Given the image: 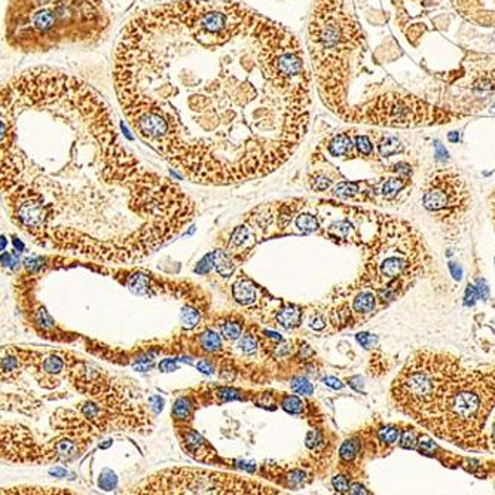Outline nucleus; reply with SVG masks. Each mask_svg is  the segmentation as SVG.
I'll return each instance as SVG.
<instances>
[{
    "label": "nucleus",
    "instance_id": "20e7f679",
    "mask_svg": "<svg viewBox=\"0 0 495 495\" xmlns=\"http://www.w3.org/2000/svg\"><path fill=\"white\" fill-rule=\"evenodd\" d=\"M110 22L102 0H9L5 40L27 54L94 45L106 37Z\"/></svg>",
    "mask_w": 495,
    "mask_h": 495
},
{
    "label": "nucleus",
    "instance_id": "4be33fe9",
    "mask_svg": "<svg viewBox=\"0 0 495 495\" xmlns=\"http://www.w3.org/2000/svg\"><path fill=\"white\" fill-rule=\"evenodd\" d=\"M354 146H356V152L361 156H372L375 152V143L366 134H356Z\"/></svg>",
    "mask_w": 495,
    "mask_h": 495
},
{
    "label": "nucleus",
    "instance_id": "f8f14e48",
    "mask_svg": "<svg viewBox=\"0 0 495 495\" xmlns=\"http://www.w3.org/2000/svg\"><path fill=\"white\" fill-rule=\"evenodd\" d=\"M232 294L241 305H252L253 302H256L257 289L250 280L241 278L232 286Z\"/></svg>",
    "mask_w": 495,
    "mask_h": 495
},
{
    "label": "nucleus",
    "instance_id": "79ce46f5",
    "mask_svg": "<svg viewBox=\"0 0 495 495\" xmlns=\"http://www.w3.org/2000/svg\"><path fill=\"white\" fill-rule=\"evenodd\" d=\"M476 299H478V291L473 286H468L465 290V305H473Z\"/></svg>",
    "mask_w": 495,
    "mask_h": 495
},
{
    "label": "nucleus",
    "instance_id": "8fccbe9b",
    "mask_svg": "<svg viewBox=\"0 0 495 495\" xmlns=\"http://www.w3.org/2000/svg\"><path fill=\"white\" fill-rule=\"evenodd\" d=\"M448 138H449V141H454V143H455V141H458V138H460V137H458V133H457V131H452Z\"/></svg>",
    "mask_w": 495,
    "mask_h": 495
},
{
    "label": "nucleus",
    "instance_id": "423d86ee",
    "mask_svg": "<svg viewBox=\"0 0 495 495\" xmlns=\"http://www.w3.org/2000/svg\"><path fill=\"white\" fill-rule=\"evenodd\" d=\"M494 406L495 370L465 369L427 428L464 449H488L483 428Z\"/></svg>",
    "mask_w": 495,
    "mask_h": 495
},
{
    "label": "nucleus",
    "instance_id": "f3484780",
    "mask_svg": "<svg viewBox=\"0 0 495 495\" xmlns=\"http://www.w3.org/2000/svg\"><path fill=\"white\" fill-rule=\"evenodd\" d=\"M213 263H214L216 271L220 274L222 277H231L234 274L235 263H234L231 255L225 253L222 250L213 252Z\"/></svg>",
    "mask_w": 495,
    "mask_h": 495
},
{
    "label": "nucleus",
    "instance_id": "a878e982",
    "mask_svg": "<svg viewBox=\"0 0 495 495\" xmlns=\"http://www.w3.org/2000/svg\"><path fill=\"white\" fill-rule=\"evenodd\" d=\"M201 345H203L205 351L211 353V351H216V350H219L222 346V339H220V336L217 333L208 330L201 336Z\"/></svg>",
    "mask_w": 495,
    "mask_h": 495
},
{
    "label": "nucleus",
    "instance_id": "3c124183",
    "mask_svg": "<svg viewBox=\"0 0 495 495\" xmlns=\"http://www.w3.org/2000/svg\"><path fill=\"white\" fill-rule=\"evenodd\" d=\"M491 442H492V446H494V449H495V421H494V424H492V433H491Z\"/></svg>",
    "mask_w": 495,
    "mask_h": 495
},
{
    "label": "nucleus",
    "instance_id": "cd10ccee",
    "mask_svg": "<svg viewBox=\"0 0 495 495\" xmlns=\"http://www.w3.org/2000/svg\"><path fill=\"white\" fill-rule=\"evenodd\" d=\"M180 320H182V323L186 329H192L200 321V312L195 308L185 307L180 312Z\"/></svg>",
    "mask_w": 495,
    "mask_h": 495
},
{
    "label": "nucleus",
    "instance_id": "39448f33",
    "mask_svg": "<svg viewBox=\"0 0 495 495\" xmlns=\"http://www.w3.org/2000/svg\"><path fill=\"white\" fill-rule=\"evenodd\" d=\"M465 372L460 359L421 350L412 354L391 387L395 408L427 428L443 405L452 385Z\"/></svg>",
    "mask_w": 495,
    "mask_h": 495
},
{
    "label": "nucleus",
    "instance_id": "e433bc0d",
    "mask_svg": "<svg viewBox=\"0 0 495 495\" xmlns=\"http://www.w3.org/2000/svg\"><path fill=\"white\" fill-rule=\"evenodd\" d=\"M332 485H333V488L338 492H346V491H350L348 479L345 478V476H342V475H338V476H335V478L332 479Z\"/></svg>",
    "mask_w": 495,
    "mask_h": 495
},
{
    "label": "nucleus",
    "instance_id": "c03bdc74",
    "mask_svg": "<svg viewBox=\"0 0 495 495\" xmlns=\"http://www.w3.org/2000/svg\"><path fill=\"white\" fill-rule=\"evenodd\" d=\"M196 367H198V370H201L203 374H213V369H211V364L208 363V360H201V361H198Z\"/></svg>",
    "mask_w": 495,
    "mask_h": 495
},
{
    "label": "nucleus",
    "instance_id": "ddd939ff",
    "mask_svg": "<svg viewBox=\"0 0 495 495\" xmlns=\"http://www.w3.org/2000/svg\"><path fill=\"white\" fill-rule=\"evenodd\" d=\"M375 144L378 154L382 158H390L394 155H399L403 151V144H402L400 138L393 134H387V133L378 137L375 140Z\"/></svg>",
    "mask_w": 495,
    "mask_h": 495
},
{
    "label": "nucleus",
    "instance_id": "5701e85b",
    "mask_svg": "<svg viewBox=\"0 0 495 495\" xmlns=\"http://www.w3.org/2000/svg\"><path fill=\"white\" fill-rule=\"evenodd\" d=\"M473 89L476 91H494L495 89V68L485 71L480 78H478L475 81V84L472 85Z\"/></svg>",
    "mask_w": 495,
    "mask_h": 495
},
{
    "label": "nucleus",
    "instance_id": "bb28decb",
    "mask_svg": "<svg viewBox=\"0 0 495 495\" xmlns=\"http://www.w3.org/2000/svg\"><path fill=\"white\" fill-rule=\"evenodd\" d=\"M304 408H305L304 402L299 397H296V395H286L284 400H283V409L291 413V415L302 413Z\"/></svg>",
    "mask_w": 495,
    "mask_h": 495
},
{
    "label": "nucleus",
    "instance_id": "b1692460",
    "mask_svg": "<svg viewBox=\"0 0 495 495\" xmlns=\"http://www.w3.org/2000/svg\"><path fill=\"white\" fill-rule=\"evenodd\" d=\"M219 329H220V333H222V336L225 339L235 341V339H238L239 336H241L242 325L237 323V321H225V323L219 326Z\"/></svg>",
    "mask_w": 495,
    "mask_h": 495
},
{
    "label": "nucleus",
    "instance_id": "393cba45",
    "mask_svg": "<svg viewBox=\"0 0 495 495\" xmlns=\"http://www.w3.org/2000/svg\"><path fill=\"white\" fill-rule=\"evenodd\" d=\"M357 452H359V443L356 440H345L342 443L341 449H339V457H341L342 461L350 462L353 460H356L357 457Z\"/></svg>",
    "mask_w": 495,
    "mask_h": 495
},
{
    "label": "nucleus",
    "instance_id": "dca6fc26",
    "mask_svg": "<svg viewBox=\"0 0 495 495\" xmlns=\"http://www.w3.org/2000/svg\"><path fill=\"white\" fill-rule=\"evenodd\" d=\"M252 238H253V234H252V231L245 226V225H241V226H238L235 231H234V234H232V237H231V241H229V247H228V250H229V255H232V253H239V250L244 247H247L249 245V242L252 241Z\"/></svg>",
    "mask_w": 495,
    "mask_h": 495
},
{
    "label": "nucleus",
    "instance_id": "f704fd0d",
    "mask_svg": "<svg viewBox=\"0 0 495 495\" xmlns=\"http://www.w3.org/2000/svg\"><path fill=\"white\" fill-rule=\"evenodd\" d=\"M311 183H312V188L315 189V190H326V189H329L330 186H332V183H333V180L330 179V177H326V176H321V174H317L315 177H314V180H311Z\"/></svg>",
    "mask_w": 495,
    "mask_h": 495
},
{
    "label": "nucleus",
    "instance_id": "1a4fd4ad",
    "mask_svg": "<svg viewBox=\"0 0 495 495\" xmlns=\"http://www.w3.org/2000/svg\"><path fill=\"white\" fill-rule=\"evenodd\" d=\"M130 494H280L269 485L231 473L201 468H167L131 486Z\"/></svg>",
    "mask_w": 495,
    "mask_h": 495
},
{
    "label": "nucleus",
    "instance_id": "a211bd4d",
    "mask_svg": "<svg viewBox=\"0 0 495 495\" xmlns=\"http://www.w3.org/2000/svg\"><path fill=\"white\" fill-rule=\"evenodd\" d=\"M277 321L278 325L283 326L284 329H291L296 327L301 323V311L296 307L283 308L277 314Z\"/></svg>",
    "mask_w": 495,
    "mask_h": 495
},
{
    "label": "nucleus",
    "instance_id": "37998d69",
    "mask_svg": "<svg viewBox=\"0 0 495 495\" xmlns=\"http://www.w3.org/2000/svg\"><path fill=\"white\" fill-rule=\"evenodd\" d=\"M323 382H325L326 385H329V387L335 388V390H341L342 387H343L341 381H339L338 378H335V376H327V378L323 379Z\"/></svg>",
    "mask_w": 495,
    "mask_h": 495
},
{
    "label": "nucleus",
    "instance_id": "6e6552de",
    "mask_svg": "<svg viewBox=\"0 0 495 495\" xmlns=\"http://www.w3.org/2000/svg\"><path fill=\"white\" fill-rule=\"evenodd\" d=\"M462 118L465 115L434 106L409 92L385 91L354 104L346 122L381 128H419L446 125Z\"/></svg>",
    "mask_w": 495,
    "mask_h": 495
},
{
    "label": "nucleus",
    "instance_id": "2eb2a0df",
    "mask_svg": "<svg viewBox=\"0 0 495 495\" xmlns=\"http://www.w3.org/2000/svg\"><path fill=\"white\" fill-rule=\"evenodd\" d=\"M376 294L372 290H361L353 299V311L357 314H369L375 311Z\"/></svg>",
    "mask_w": 495,
    "mask_h": 495
},
{
    "label": "nucleus",
    "instance_id": "6ab92c4d",
    "mask_svg": "<svg viewBox=\"0 0 495 495\" xmlns=\"http://www.w3.org/2000/svg\"><path fill=\"white\" fill-rule=\"evenodd\" d=\"M67 489L58 488H37V486H15V488H5L2 494H68Z\"/></svg>",
    "mask_w": 495,
    "mask_h": 495
},
{
    "label": "nucleus",
    "instance_id": "aec40b11",
    "mask_svg": "<svg viewBox=\"0 0 495 495\" xmlns=\"http://www.w3.org/2000/svg\"><path fill=\"white\" fill-rule=\"evenodd\" d=\"M294 225L296 228L304 232V234H311V232H315L318 228H320V223H318V219L311 214V213H307V211H302V213H298L296 219H294Z\"/></svg>",
    "mask_w": 495,
    "mask_h": 495
},
{
    "label": "nucleus",
    "instance_id": "4c0bfd02",
    "mask_svg": "<svg viewBox=\"0 0 495 495\" xmlns=\"http://www.w3.org/2000/svg\"><path fill=\"white\" fill-rule=\"evenodd\" d=\"M211 266H214V263H213V253H211V255H208V256H205L204 259L196 265L195 273L207 274L210 269H211Z\"/></svg>",
    "mask_w": 495,
    "mask_h": 495
},
{
    "label": "nucleus",
    "instance_id": "72a5a7b5",
    "mask_svg": "<svg viewBox=\"0 0 495 495\" xmlns=\"http://www.w3.org/2000/svg\"><path fill=\"white\" fill-rule=\"evenodd\" d=\"M418 443H419L418 442V437H416V434H415V431L412 428H408V430L403 431L402 439H400V446L402 448H405V449H415Z\"/></svg>",
    "mask_w": 495,
    "mask_h": 495
},
{
    "label": "nucleus",
    "instance_id": "c9c22d12",
    "mask_svg": "<svg viewBox=\"0 0 495 495\" xmlns=\"http://www.w3.org/2000/svg\"><path fill=\"white\" fill-rule=\"evenodd\" d=\"M18 367H19V361L17 360V357H11V356H6V357H3L2 359V370H3V374L5 372H15V370H18Z\"/></svg>",
    "mask_w": 495,
    "mask_h": 495
},
{
    "label": "nucleus",
    "instance_id": "f257e3e1",
    "mask_svg": "<svg viewBox=\"0 0 495 495\" xmlns=\"http://www.w3.org/2000/svg\"><path fill=\"white\" fill-rule=\"evenodd\" d=\"M113 86L137 136L188 180L228 186L283 167L311 122L305 51L229 0H176L123 29Z\"/></svg>",
    "mask_w": 495,
    "mask_h": 495
},
{
    "label": "nucleus",
    "instance_id": "473e14b6",
    "mask_svg": "<svg viewBox=\"0 0 495 495\" xmlns=\"http://www.w3.org/2000/svg\"><path fill=\"white\" fill-rule=\"evenodd\" d=\"M189 412H190V403H189L188 399H179L174 405V409H172V415L176 419H185L189 416Z\"/></svg>",
    "mask_w": 495,
    "mask_h": 495
},
{
    "label": "nucleus",
    "instance_id": "7ed1b4c3",
    "mask_svg": "<svg viewBox=\"0 0 495 495\" xmlns=\"http://www.w3.org/2000/svg\"><path fill=\"white\" fill-rule=\"evenodd\" d=\"M307 48L321 102L346 122L353 103L351 85L367 50L353 0H314Z\"/></svg>",
    "mask_w": 495,
    "mask_h": 495
},
{
    "label": "nucleus",
    "instance_id": "0eeeda50",
    "mask_svg": "<svg viewBox=\"0 0 495 495\" xmlns=\"http://www.w3.org/2000/svg\"><path fill=\"white\" fill-rule=\"evenodd\" d=\"M381 220V232L374 242L363 284L378 290L384 301H393L416 277L423 250L412 226L388 217Z\"/></svg>",
    "mask_w": 495,
    "mask_h": 495
},
{
    "label": "nucleus",
    "instance_id": "ea45409f",
    "mask_svg": "<svg viewBox=\"0 0 495 495\" xmlns=\"http://www.w3.org/2000/svg\"><path fill=\"white\" fill-rule=\"evenodd\" d=\"M177 367H179V366L176 364V361L171 359L162 360V361L159 363V370H161V372H172V370H177Z\"/></svg>",
    "mask_w": 495,
    "mask_h": 495
},
{
    "label": "nucleus",
    "instance_id": "c85d7f7f",
    "mask_svg": "<svg viewBox=\"0 0 495 495\" xmlns=\"http://www.w3.org/2000/svg\"><path fill=\"white\" fill-rule=\"evenodd\" d=\"M63 367H64V363H63V360L60 359L58 356H50L48 359H45L43 360V363H42V369H43V372H46V374H52V375L60 374V372L63 370Z\"/></svg>",
    "mask_w": 495,
    "mask_h": 495
},
{
    "label": "nucleus",
    "instance_id": "a19ab883",
    "mask_svg": "<svg viewBox=\"0 0 495 495\" xmlns=\"http://www.w3.org/2000/svg\"><path fill=\"white\" fill-rule=\"evenodd\" d=\"M321 436L318 431H309L307 434V446L308 448H315L317 444L320 443Z\"/></svg>",
    "mask_w": 495,
    "mask_h": 495
},
{
    "label": "nucleus",
    "instance_id": "58836bf2",
    "mask_svg": "<svg viewBox=\"0 0 495 495\" xmlns=\"http://www.w3.org/2000/svg\"><path fill=\"white\" fill-rule=\"evenodd\" d=\"M357 341H359L360 345H363L364 348H370L374 346L378 341L375 335H370V333H359L357 335Z\"/></svg>",
    "mask_w": 495,
    "mask_h": 495
},
{
    "label": "nucleus",
    "instance_id": "a18cd8bd",
    "mask_svg": "<svg viewBox=\"0 0 495 495\" xmlns=\"http://www.w3.org/2000/svg\"><path fill=\"white\" fill-rule=\"evenodd\" d=\"M311 327H312V329H315V330H321V329H325L326 327L325 320H323L320 315H317L315 318H312V321H311Z\"/></svg>",
    "mask_w": 495,
    "mask_h": 495
},
{
    "label": "nucleus",
    "instance_id": "de8ad7c7",
    "mask_svg": "<svg viewBox=\"0 0 495 495\" xmlns=\"http://www.w3.org/2000/svg\"><path fill=\"white\" fill-rule=\"evenodd\" d=\"M449 268H451V271L454 273V278H455V280H461V268H460V266H457L454 262H451V263H449Z\"/></svg>",
    "mask_w": 495,
    "mask_h": 495
},
{
    "label": "nucleus",
    "instance_id": "7c9ffc66",
    "mask_svg": "<svg viewBox=\"0 0 495 495\" xmlns=\"http://www.w3.org/2000/svg\"><path fill=\"white\" fill-rule=\"evenodd\" d=\"M239 350L245 354V356H252L255 354L257 350V341L253 335H244L241 338V341L238 343Z\"/></svg>",
    "mask_w": 495,
    "mask_h": 495
},
{
    "label": "nucleus",
    "instance_id": "f03ea898",
    "mask_svg": "<svg viewBox=\"0 0 495 495\" xmlns=\"http://www.w3.org/2000/svg\"><path fill=\"white\" fill-rule=\"evenodd\" d=\"M0 155L11 217L46 249L134 263L196 214L183 189L125 147L98 91L58 68L2 86Z\"/></svg>",
    "mask_w": 495,
    "mask_h": 495
},
{
    "label": "nucleus",
    "instance_id": "c756f323",
    "mask_svg": "<svg viewBox=\"0 0 495 495\" xmlns=\"http://www.w3.org/2000/svg\"><path fill=\"white\" fill-rule=\"evenodd\" d=\"M290 388L298 394H302V395H311L314 393V388L311 385V382L305 379V378H294L291 381Z\"/></svg>",
    "mask_w": 495,
    "mask_h": 495
},
{
    "label": "nucleus",
    "instance_id": "09e8293b",
    "mask_svg": "<svg viewBox=\"0 0 495 495\" xmlns=\"http://www.w3.org/2000/svg\"><path fill=\"white\" fill-rule=\"evenodd\" d=\"M51 475H55V476H64L66 475V470L64 468H54L50 472Z\"/></svg>",
    "mask_w": 495,
    "mask_h": 495
},
{
    "label": "nucleus",
    "instance_id": "2f4dec72",
    "mask_svg": "<svg viewBox=\"0 0 495 495\" xmlns=\"http://www.w3.org/2000/svg\"><path fill=\"white\" fill-rule=\"evenodd\" d=\"M399 436H400V430L395 427L382 428L379 431V440L384 444H394L399 440Z\"/></svg>",
    "mask_w": 495,
    "mask_h": 495
},
{
    "label": "nucleus",
    "instance_id": "412c9836",
    "mask_svg": "<svg viewBox=\"0 0 495 495\" xmlns=\"http://www.w3.org/2000/svg\"><path fill=\"white\" fill-rule=\"evenodd\" d=\"M360 186H361L360 182H341L339 185H336V188L332 190V195L335 198H339V200L353 198L360 192Z\"/></svg>",
    "mask_w": 495,
    "mask_h": 495
},
{
    "label": "nucleus",
    "instance_id": "9b49d317",
    "mask_svg": "<svg viewBox=\"0 0 495 495\" xmlns=\"http://www.w3.org/2000/svg\"><path fill=\"white\" fill-rule=\"evenodd\" d=\"M351 131H341L333 136H330L326 140V149L330 156L341 158V156H354L356 146H354V137L350 134Z\"/></svg>",
    "mask_w": 495,
    "mask_h": 495
},
{
    "label": "nucleus",
    "instance_id": "4468645a",
    "mask_svg": "<svg viewBox=\"0 0 495 495\" xmlns=\"http://www.w3.org/2000/svg\"><path fill=\"white\" fill-rule=\"evenodd\" d=\"M408 180H409V177L402 176V174H395V176H391V177H387L381 185L379 193L385 200H393L395 195H399V192H402L403 189L406 188Z\"/></svg>",
    "mask_w": 495,
    "mask_h": 495
},
{
    "label": "nucleus",
    "instance_id": "49530a36",
    "mask_svg": "<svg viewBox=\"0 0 495 495\" xmlns=\"http://www.w3.org/2000/svg\"><path fill=\"white\" fill-rule=\"evenodd\" d=\"M350 492L351 494H369V491H366V488L363 485H359V483H353L350 486Z\"/></svg>",
    "mask_w": 495,
    "mask_h": 495
},
{
    "label": "nucleus",
    "instance_id": "9d476101",
    "mask_svg": "<svg viewBox=\"0 0 495 495\" xmlns=\"http://www.w3.org/2000/svg\"><path fill=\"white\" fill-rule=\"evenodd\" d=\"M470 190L454 168H442L427 177L423 186V207L444 223L458 220L470 205Z\"/></svg>",
    "mask_w": 495,
    "mask_h": 495
}]
</instances>
